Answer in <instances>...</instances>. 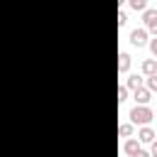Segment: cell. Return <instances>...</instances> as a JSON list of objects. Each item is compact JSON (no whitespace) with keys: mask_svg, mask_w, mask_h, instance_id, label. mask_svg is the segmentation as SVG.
I'll list each match as a JSON object with an SVG mask.
<instances>
[{"mask_svg":"<svg viewBox=\"0 0 157 157\" xmlns=\"http://www.w3.org/2000/svg\"><path fill=\"white\" fill-rule=\"evenodd\" d=\"M152 118H155V113H152V108L150 105H135L132 110H130V123L132 125H150L152 123Z\"/></svg>","mask_w":157,"mask_h":157,"instance_id":"obj_1","label":"cell"},{"mask_svg":"<svg viewBox=\"0 0 157 157\" xmlns=\"http://www.w3.org/2000/svg\"><path fill=\"white\" fill-rule=\"evenodd\" d=\"M142 74L145 76H155L157 74V61L155 59H145L142 61Z\"/></svg>","mask_w":157,"mask_h":157,"instance_id":"obj_9","label":"cell"},{"mask_svg":"<svg viewBox=\"0 0 157 157\" xmlns=\"http://www.w3.org/2000/svg\"><path fill=\"white\" fill-rule=\"evenodd\" d=\"M128 69H130V54H128V52H120V54H118V71L125 74Z\"/></svg>","mask_w":157,"mask_h":157,"instance_id":"obj_8","label":"cell"},{"mask_svg":"<svg viewBox=\"0 0 157 157\" xmlns=\"http://www.w3.org/2000/svg\"><path fill=\"white\" fill-rule=\"evenodd\" d=\"M125 98H128V88L125 86H118V103H123Z\"/></svg>","mask_w":157,"mask_h":157,"instance_id":"obj_13","label":"cell"},{"mask_svg":"<svg viewBox=\"0 0 157 157\" xmlns=\"http://www.w3.org/2000/svg\"><path fill=\"white\" fill-rule=\"evenodd\" d=\"M140 150H142V147H140V142H137L135 137H128V140H125V145H123V152H125L128 157H135Z\"/></svg>","mask_w":157,"mask_h":157,"instance_id":"obj_5","label":"cell"},{"mask_svg":"<svg viewBox=\"0 0 157 157\" xmlns=\"http://www.w3.org/2000/svg\"><path fill=\"white\" fill-rule=\"evenodd\" d=\"M135 157H150V152H145V150H140V152H137Z\"/></svg>","mask_w":157,"mask_h":157,"instance_id":"obj_17","label":"cell"},{"mask_svg":"<svg viewBox=\"0 0 157 157\" xmlns=\"http://www.w3.org/2000/svg\"><path fill=\"white\" fill-rule=\"evenodd\" d=\"M142 22H145V29L157 37V10H155V7H147V10L142 12Z\"/></svg>","mask_w":157,"mask_h":157,"instance_id":"obj_2","label":"cell"},{"mask_svg":"<svg viewBox=\"0 0 157 157\" xmlns=\"http://www.w3.org/2000/svg\"><path fill=\"white\" fill-rule=\"evenodd\" d=\"M132 130H135V125H132V123H123V125L118 128V135H120V137H130V135H132Z\"/></svg>","mask_w":157,"mask_h":157,"instance_id":"obj_10","label":"cell"},{"mask_svg":"<svg viewBox=\"0 0 157 157\" xmlns=\"http://www.w3.org/2000/svg\"><path fill=\"white\" fill-rule=\"evenodd\" d=\"M125 20H128L125 12H118V25H125Z\"/></svg>","mask_w":157,"mask_h":157,"instance_id":"obj_15","label":"cell"},{"mask_svg":"<svg viewBox=\"0 0 157 157\" xmlns=\"http://www.w3.org/2000/svg\"><path fill=\"white\" fill-rule=\"evenodd\" d=\"M155 140H157V132H155L150 125H145V128L137 130V142H140V145H152Z\"/></svg>","mask_w":157,"mask_h":157,"instance_id":"obj_4","label":"cell"},{"mask_svg":"<svg viewBox=\"0 0 157 157\" xmlns=\"http://www.w3.org/2000/svg\"><path fill=\"white\" fill-rule=\"evenodd\" d=\"M142 83H145V78H142V76H137V74H130V76H128V81H125V88H130V91H137V88H142Z\"/></svg>","mask_w":157,"mask_h":157,"instance_id":"obj_7","label":"cell"},{"mask_svg":"<svg viewBox=\"0 0 157 157\" xmlns=\"http://www.w3.org/2000/svg\"><path fill=\"white\" fill-rule=\"evenodd\" d=\"M130 7H132V10H142V12H145V10H147V2H145V0H130Z\"/></svg>","mask_w":157,"mask_h":157,"instance_id":"obj_12","label":"cell"},{"mask_svg":"<svg viewBox=\"0 0 157 157\" xmlns=\"http://www.w3.org/2000/svg\"><path fill=\"white\" fill-rule=\"evenodd\" d=\"M145 88H147L150 93H155V91H157V74H155V76H147V78H145Z\"/></svg>","mask_w":157,"mask_h":157,"instance_id":"obj_11","label":"cell"},{"mask_svg":"<svg viewBox=\"0 0 157 157\" xmlns=\"http://www.w3.org/2000/svg\"><path fill=\"white\" fill-rule=\"evenodd\" d=\"M150 101H152V93H150V91H147L145 86L135 91V105H147Z\"/></svg>","mask_w":157,"mask_h":157,"instance_id":"obj_6","label":"cell"},{"mask_svg":"<svg viewBox=\"0 0 157 157\" xmlns=\"http://www.w3.org/2000/svg\"><path fill=\"white\" fill-rule=\"evenodd\" d=\"M150 157H157V140L152 142V150H150Z\"/></svg>","mask_w":157,"mask_h":157,"instance_id":"obj_16","label":"cell"},{"mask_svg":"<svg viewBox=\"0 0 157 157\" xmlns=\"http://www.w3.org/2000/svg\"><path fill=\"white\" fill-rule=\"evenodd\" d=\"M147 47H150L152 56H157V37H155V39H150V42H147Z\"/></svg>","mask_w":157,"mask_h":157,"instance_id":"obj_14","label":"cell"},{"mask_svg":"<svg viewBox=\"0 0 157 157\" xmlns=\"http://www.w3.org/2000/svg\"><path fill=\"white\" fill-rule=\"evenodd\" d=\"M130 44L132 47H145L147 44V29L145 27H135L130 32Z\"/></svg>","mask_w":157,"mask_h":157,"instance_id":"obj_3","label":"cell"}]
</instances>
